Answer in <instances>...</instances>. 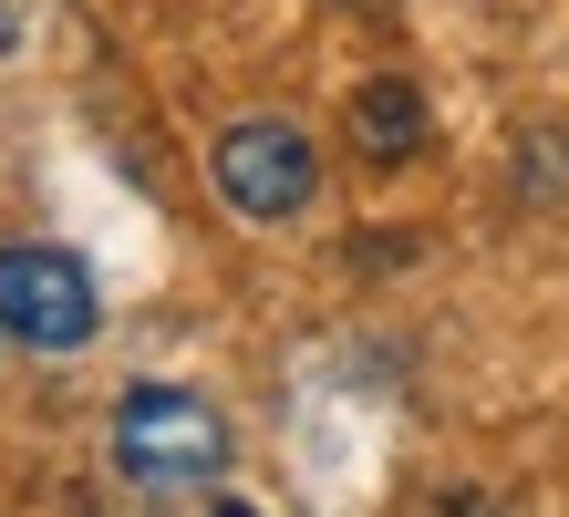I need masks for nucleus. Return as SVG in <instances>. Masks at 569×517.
Returning a JSON list of instances; mask_svg holds the SVG:
<instances>
[{"label": "nucleus", "instance_id": "7", "mask_svg": "<svg viewBox=\"0 0 569 517\" xmlns=\"http://www.w3.org/2000/svg\"><path fill=\"white\" fill-rule=\"evenodd\" d=\"M218 517H249V507H218Z\"/></svg>", "mask_w": 569, "mask_h": 517}, {"label": "nucleus", "instance_id": "5", "mask_svg": "<svg viewBox=\"0 0 569 517\" xmlns=\"http://www.w3.org/2000/svg\"><path fill=\"white\" fill-rule=\"evenodd\" d=\"M425 517H508V507H497V497H487V487H446V497H435V507H425Z\"/></svg>", "mask_w": 569, "mask_h": 517}, {"label": "nucleus", "instance_id": "1", "mask_svg": "<svg viewBox=\"0 0 569 517\" xmlns=\"http://www.w3.org/2000/svg\"><path fill=\"white\" fill-rule=\"evenodd\" d=\"M114 466L136 487H218L228 476V414L187 384H136L114 404Z\"/></svg>", "mask_w": 569, "mask_h": 517}, {"label": "nucleus", "instance_id": "3", "mask_svg": "<svg viewBox=\"0 0 569 517\" xmlns=\"http://www.w3.org/2000/svg\"><path fill=\"white\" fill-rule=\"evenodd\" d=\"M93 269L73 249H42V238H21V249H0V331L31 341V352H83L93 341Z\"/></svg>", "mask_w": 569, "mask_h": 517}, {"label": "nucleus", "instance_id": "2", "mask_svg": "<svg viewBox=\"0 0 569 517\" xmlns=\"http://www.w3.org/2000/svg\"><path fill=\"white\" fill-rule=\"evenodd\" d=\"M208 166H218V197L239 207V218H259V228H280V218H300V207L321 197V146H311L290 115H249V125H228Z\"/></svg>", "mask_w": 569, "mask_h": 517}, {"label": "nucleus", "instance_id": "4", "mask_svg": "<svg viewBox=\"0 0 569 517\" xmlns=\"http://www.w3.org/2000/svg\"><path fill=\"white\" fill-rule=\"evenodd\" d=\"M352 146L373 156V166H405V156H425V93L405 83V73H373L352 93Z\"/></svg>", "mask_w": 569, "mask_h": 517}, {"label": "nucleus", "instance_id": "6", "mask_svg": "<svg viewBox=\"0 0 569 517\" xmlns=\"http://www.w3.org/2000/svg\"><path fill=\"white\" fill-rule=\"evenodd\" d=\"M11 52H21V11L0 0V62H11Z\"/></svg>", "mask_w": 569, "mask_h": 517}]
</instances>
